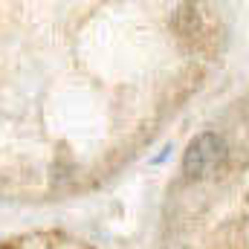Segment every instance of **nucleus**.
<instances>
[{
    "label": "nucleus",
    "mask_w": 249,
    "mask_h": 249,
    "mask_svg": "<svg viewBox=\"0 0 249 249\" xmlns=\"http://www.w3.org/2000/svg\"><path fill=\"white\" fill-rule=\"evenodd\" d=\"M223 162H226V142H223V136H217V133H200L188 145L183 168H186L188 177L200 180V177L214 174Z\"/></svg>",
    "instance_id": "obj_1"
},
{
    "label": "nucleus",
    "mask_w": 249,
    "mask_h": 249,
    "mask_svg": "<svg viewBox=\"0 0 249 249\" xmlns=\"http://www.w3.org/2000/svg\"><path fill=\"white\" fill-rule=\"evenodd\" d=\"M0 249H3V247H0Z\"/></svg>",
    "instance_id": "obj_2"
}]
</instances>
